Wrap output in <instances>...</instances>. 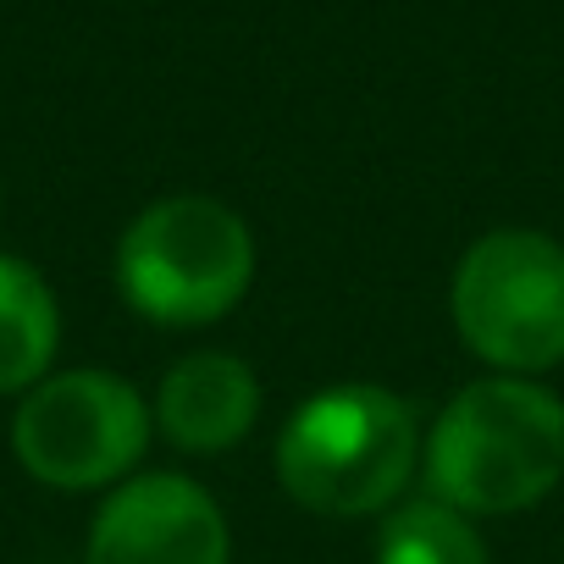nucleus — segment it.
Segmentation results:
<instances>
[{"mask_svg":"<svg viewBox=\"0 0 564 564\" xmlns=\"http://www.w3.org/2000/svg\"><path fill=\"white\" fill-rule=\"evenodd\" d=\"M564 481V393L542 377H492L454 388L426 421L421 492L470 514L503 520L553 498Z\"/></svg>","mask_w":564,"mask_h":564,"instance_id":"f257e3e1","label":"nucleus"},{"mask_svg":"<svg viewBox=\"0 0 564 564\" xmlns=\"http://www.w3.org/2000/svg\"><path fill=\"white\" fill-rule=\"evenodd\" d=\"M426 421L388 382H327L289 410L271 470L289 503L322 520H382L421 487Z\"/></svg>","mask_w":564,"mask_h":564,"instance_id":"f03ea898","label":"nucleus"},{"mask_svg":"<svg viewBox=\"0 0 564 564\" xmlns=\"http://www.w3.org/2000/svg\"><path fill=\"white\" fill-rule=\"evenodd\" d=\"M459 349L492 377H542L564 366V243L542 227L476 232L448 276Z\"/></svg>","mask_w":564,"mask_h":564,"instance_id":"20e7f679","label":"nucleus"},{"mask_svg":"<svg viewBox=\"0 0 564 564\" xmlns=\"http://www.w3.org/2000/svg\"><path fill=\"white\" fill-rule=\"evenodd\" d=\"M254 271V227L216 194H161L139 205L111 249L117 300L161 333L227 322L249 300Z\"/></svg>","mask_w":564,"mask_h":564,"instance_id":"7ed1b4c3","label":"nucleus"},{"mask_svg":"<svg viewBox=\"0 0 564 564\" xmlns=\"http://www.w3.org/2000/svg\"><path fill=\"white\" fill-rule=\"evenodd\" d=\"M62 300L51 276L18 254L0 249V399H23L34 382H45L62 366Z\"/></svg>","mask_w":564,"mask_h":564,"instance_id":"6e6552de","label":"nucleus"},{"mask_svg":"<svg viewBox=\"0 0 564 564\" xmlns=\"http://www.w3.org/2000/svg\"><path fill=\"white\" fill-rule=\"evenodd\" d=\"M84 564H232V525L188 470H139L95 498Z\"/></svg>","mask_w":564,"mask_h":564,"instance_id":"423d86ee","label":"nucleus"},{"mask_svg":"<svg viewBox=\"0 0 564 564\" xmlns=\"http://www.w3.org/2000/svg\"><path fill=\"white\" fill-rule=\"evenodd\" d=\"M371 564H492L481 520L437 503L432 492H410L377 520Z\"/></svg>","mask_w":564,"mask_h":564,"instance_id":"1a4fd4ad","label":"nucleus"},{"mask_svg":"<svg viewBox=\"0 0 564 564\" xmlns=\"http://www.w3.org/2000/svg\"><path fill=\"white\" fill-rule=\"evenodd\" d=\"M0 205H7V188H0Z\"/></svg>","mask_w":564,"mask_h":564,"instance_id":"9d476101","label":"nucleus"},{"mask_svg":"<svg viewBox=\"0 0 564 564\" xmlns=\"http://www.w3.org/2000/svg\"><path fill=\"white\" fill-rule=\"evenodd\" d=\"M18 470L62 498H106L144 470L155 443L150 393L106 366H56L23 399H12Z\"/></svg>","mask_w":564,"mask_h":564,"instance_id":"39448f33","label":"nucleus"},{"mask_svg":"<svg viewBox=\"0 0 564 564\" xmlns=\"http://www.w3.org/2000/svg\"><path fill=\"white\" fill-rule=\"evenodd\" d=\"M260 410H265L260 371L232 349H188L150 388L155 437L194 459H221L243 448L249 432L260 426Z\"/></svg>","mask_w":564,"mask_h":564,"instance_id":"0eeeda50","label":"nucleus"}]
</instances>
